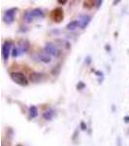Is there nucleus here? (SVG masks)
<instances>
[{"instance_id":"f257e3e1","label":"nucleus","mask_w":129,"mask_h":146,"mask_svg":"<svg viewBox=\"0 0 129 146\" xmlns=\"http://www.w3.org/2000/svg\"><path fill=\"white\" fill-rule=\"evenodd\" d=\"M10 77L16 84L20 85V86H26L28 84V79L22 72H11Z\"/></svg>"},{"instance_id":"f03ea898","label":"nucleus","mask_w":129,"mask_h":146,"mask_svg":"<svg viewBox=\"0 0 129 146\" xmlns=\"http://www.w3.org/2000/svg\"><path fill=\"white\" fill-rule=\"evenodd\" d=\"M17 11H18V8H11V9H8V10L5 12V14H4V16H3V20H4V22H5V23L11 25V23H14Z\"/></svg>"},{"instance_id":"7ed1b4c3","label":"nucleus","mask_w":129,"mask_h":146,"mask_svg":"<svg viewBox=\"0 0 129 146\" xmlns=\"http://www.w3.org/2000/svg\"><path fill=\"white\" fill-rule=\"evenodd\" d=\"M64 13L61 8H55V10L51 12V19L55 23H60L63 21Z\"/></svg>"},{"instance_id":"20e7f679","label":"nucleus","mask_w":129,"mask_h":146,"mask_svg":"<svg viewBox=\"0 0 129 146\" xmlns=\"http://www.w3.org/2000/svg\"><path fill=\"white\" fill-rule=\"evenodd\" d=\"M45 52H46V54H49V55H51V56H57L59 55V50L56 48V46L55 44L51 43V42H48L45 45Z\"/></svg>"},{"instance_id":"39448f33","label":"nucleus","mask_w":129,"mask_h":146,"mask_svg":"<svg viewBox=\"0 0 129 146\" xmlns=\"http://www.w3.org/2000/svg\"><path fill=\"white\" fill-rule=\"evenodd\" d=\"M11 48H12V43L9 41H6L5 43L2 45V56H3L4 62H7L9 60V55H10L11 52Z\"/></svg>"},{"instance_id":"423d86ee","label":"nucleus","mask_w":129,"mask_h":146,"mask_svg":"<svg viewBox=\"0 0 129 146\" xmlns=\"http://www.w3.org/2000/svg\"><path fill=\"white\" fill-rule=\"evenodd\" d=\"M90 21H91V17L90 16H88V15H82V16H80V21H79V23H80V27H81V28H86V27L88 25V23H90Z\"/></svg>"},{"instance_id":"0eeeda50","label":"nucleus","mask_w":129,"mask_h":146,"mask_svg":"<svg viewBox=\"0 0 129 146\" xmlns=\"http://www.w3.org/2000/svg\"><path fill=\"white\" fill-rule=\"evenodd\" d=\"M44 75L42 73H38V72H32L29 74V80L33 83H38V82L41 81L43 79Z\"/></svg>"},{"instance_id":"6e6552de","label":"nucleus","mask_w":129,"mask_h":146,"mask_svg":"<svg viewBox=\"0 0 129 146\" xmlns=\"http://www.w3.org/2000/svg\"><path fill=\"white\" fill-rule=\"evenodd\" d=\"M28 13H29V15L32 17V19H34V18L43 19L44 17H45V15H44V12L42 11L41 9H39V8H36V9H34V10H32V11H29Z\"/></svg>"},{"instance_id":"1a4fd4ad","label":"nucleus","mask_w":129,"mask_h":146,"mask_svg":"<svg viewBox=\"0 0 129 146\" xmlns=\"http://www.w3.org/2000/svg\"><path fill=\"white\" fill-rule=\"evenodd\" d=\"M18 50L22 53H26L29 50V43L27 40H20L18 41Z\"/></svg>"},{"instance_id":"9d476101","label":"nucleus","mask_w":129,"mask_h":146,"mask_svg":"<svg viewBox=\"0 0 129 146\" xmlns=\"http://www.w3.org/2000/svg\"><path fill=\"white\" fill-rule=\"evenodd\" d=\"M53 116H55V111L53 109H48L43 113V118L47 121H51L53 118Z\"/></svg>"},{"instance_id":"9b49d317","label":"nucleus","mask_w":129,"mask_h":146,"mask_svg":"<svg viewBox=\"0 0 129 146\" xmlns=\"http://www.w3.org/2000/svg\"><path fill=\"white\" fill-rule=\"evenodd\" d=\"M38 116V109H37L36 106L34 105H31L29 107V118L33 119V118H36Z\"/></svg>"},{"instance_id":"f8f14e48","label":"nucleus","mask_w":129,"mask_h":146,"mask_svg":"<svg viewBox=\"0 0 129 146\" xmlns=\"http://www.w3.org/2000/svg\"><path fill=\"white\" fill-rule=\"evenodd\" d=\"M38 58H39V60H41V62L44 63H50L51 60V56H48L47 54H40L38 56Z\"/></svg>"},{"instance_id":"ddd939ff","label":"nucleus","mask_w":129,"mask_h":146,"mask_svg":"<svg viewBox=\"0 0 129 146\" xmlns=\"http://www.w3.org/2000/svg\"><path fill=\"white\" fill-rule=\"evenodd\" d=\"M79 25H80L79 21H73V22H70L66 25V29H68V30H74V29H76V28L78 27Z\"/></svg>"},{"instance_id":"4468645a","label":"nucleus","mask_w":129,"mask_h":146,"mask_svg":"<svg viewBox=\"0 0 129 146\" xmlns=\"http://www.w3.org/2000/svg\"><path fill=\"white\" fill-rule=\"evenodd\" d=\"M96 1H92V0H90V1H84V7L86 9H91L93 6L95 5Z\"/></svg>"},{"instance_id":"2eb2a0df","label":"nucleus","mask_w":129,"mask_h":146,"mask_svg":"<svg viewBox=\"0 0 129 146\" xmlns=\"http://www.w3.org/2000/svg\"><path fill=\"white\" fill-rule=\"evenodd\" d=\"M86 88V84L84 83V82H79L78 85H77V90H79V91H82V90H84V89Z\"/></svg>"},{"instance_id":"dca6fc26","label":"nucleus","mask_w":129,"mask_h":146,"mask_svg":"<svg viewBox=\"0 0 129 146\" xmlns=\"http://www.w3.org/2000/svg\"><path fill=\"white\" fill-rule=\"evenodd\" d=\"M18 54H20V50H18V48H14L13 51H12V56H13V58H17L18 56Z\"/></svg>"},{"instance_id":"f3484780","label":"nucleus","mask_w":129,"mask_h":146,"mask_svg":"<svg viewBox=\"0 0 129 146\" xmlns=\"http://www.w3.org/2000/svg\"><path fill=\"white\" fill-rule=\"evenodd\" d=\"M81 129H83V131H86V125L84 122H81Z\"/></svg>"},{"instance_id":"a211bd4d","label":"nucleus","mask_w":129,"mask_h":146,"mask_svg":"<svg viewBox=\"0 0 129 146\" xmlns=\"http://www.w3.org/2000/svg\"><path fill=\"white\" fill-rule=\"evenodd\" d=\"M57 2H58L59 4H61V5H64V4H66V3H67L66 0H58Z\"/></svg>"},{"instance_id":"6ab92c4d","label":"nucleus","mask_w":129,"mask_h":146,"mask_svg":"<svg viewBox=\"0 0 129 146\" xmlns=\"http://www.w3.org/2000/svg\"><path fill=\"white\" fill-rule=\"evenodd\" d=\"M124 122H125L126 124L129 123V116H125V117H124Z\"/></svg>"},{"instance_id":"aec40b11","label":"nucleus","mask_w":129,"mask_h":146,"mask_svg":"<svg viewBox=\"0 0 129 146\" xmlns=\"http://www.w3.org/2000/svg\"><path fill=\"white\" fill-rule=\"evenodd\" d=\"M96 75H97V76H103V73L100 71H96Z\"/></svg>"},{"instance_id":"412c9836","label":"nucleus","mask_w":129,"mask_h":146,"mask_svg":"<svg viewBox=\"0 0 129 146\" xmlns=\"http://www.w3.org/2000/svg\"><path fill=\"white\" fill-rule=\"evenodd\" d=\"M96 3H97V7H100V5L103 3V1H96Z\"/></svg>"},{"instance_id":"4be33fe9","label":"nucleus","mask_w":129,"mask_h":146,"mask_svg":"<svg viewBox=\"0 0 129 146\" xmlns=\"http://www.w3.org/2000/svg\"><path fill=\"white\" fill-rule=\"evenodd\" d=\"M119 2H120L119 0H118V1H114V5H116V4L119 3Z\"/></svg>"},{"instance_id":"5701e85b","label":"nucleus","mask_w":129,"mask_h":146,"mask_svg":"<svg viewBox=\"0 0 129 146\" xmlns=\"http://www.w3.org/2000/svg\"><path fill=\"white\" fill-rule=\"evenodd\" d=\"M106 49H107V50H109V52H110V50H111V47L108 46V45H106Z\"/></svg>"}]
</instances>
